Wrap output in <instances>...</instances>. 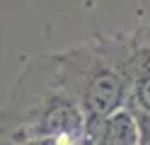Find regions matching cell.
<instances>
[{
	"label": "cell",
	"mask_w": 150,
	"mask_h": 145,
	"mask_svg": "<svg viewBox=\"0 0 150 145\" xmlns=\"http://www.w3.org/2000/svg\"><path fill=\"white\" fill-rule=\"evenodd\" d=\"M90 41L29 56L15 77L0 116L3 143H34L56 133H85Z\"/></svg>",
	"instance_id": "cell-1"
},
{
	"label": "cell",
	"mask_w": 150,
	"mask_h": 145,
	"mask_svg": "<svg viewBox=\"0 0 150 145\" xmlns=\"http://www.w3.org/2000/svg\"><path fill=\"white\" fill-rule=\"evenodd\" d=\"M92 61L85 80V116L87 126L109 119L128 104L133 80L128 75L131 34L124 32H97L90 39Z\"/></svg>",
	"instance_id": "cell-2"
},
{
	"label": "cell",
	"mask_w": 150,
	"mask_h": 145,
	"mask_svg": "<svg viewBox=\"0 0 150 145\" xmlns=\"http://www.w3.org/2000/svg\"><path fill=\"white\" fill-rule=\"evenodd\" d=\"M85 145H143V128L138 116L124 106L99 123H90Z\"/></svg>",
	"instance_id": "cell-3"
},
{
	"label": "cell",
	"mask_w": 150,
	"mask_h": 145,
	"mask_svg": "<svg viewBox=\"0 0 150 145\" xmlns=\"http://www.w3.org/2000/svg\"><path fill=\"white\" fill-rule=\"evenodd\" d=\"M126 106L138 116H150V77H143L133 85Z\"/></svg>",
	"instance_id": "cell-4"
},
{
	"label": "cell",
	"mask_w": 150,
	"mask_h": 145,
	"mask_svg": "<svg viewBox=\"0 0 150 145\" xmlns=\"http://www.w3.org/2000/svg\"><path fill=\"white\" fill-rule=\"evenodd\" d=\"M34 143L36 145H85V133H56Z\"/></svg>",
	"instance_id": "cell-5"
},
{
	"label": "cell",
	"mask_w": 150,
	"mask_h": 145,
	"mask_svg": "<svg viewBox=\"0 0 150 145\" xmlns=\"http://www.w3.org/2000/svg\"><path fill=\"white\" fill-rule=\"evenodd\" d=\"M3 145H36V143H3Z\"/></svg>",
	"instance_id": "cell-6"
},
{
	"label": "cell",
	"mask_w": 150,
	"mask_h": 145,
	"mask_svg": "<svg viewBox=\"0 0 150 145\" xmlns=\"http://www.w3.org/2000/svg\"><path fill=\"white\" fill-rule=\"evenodd\" d=\"M143 29H145V34L150 36V24H143Z\"/></svg>",
	"instance_id": "cell-7"
}]
</instances>
